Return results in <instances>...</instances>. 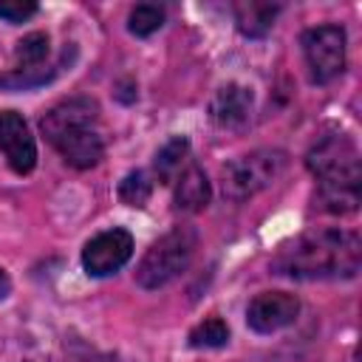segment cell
<instances>
[{"instance_id":"cell-1","label":"cell","mask_w":362,"mask_h":362,"mask_svg":"<svg viewBox=\"0 0 362 362\" xmlns=\"http://www.w3.org/2000/svg\"><path fill=\"white\" fill-rule=\"evenodd\" d=\"M362 263V243L356 232L339 226H314L280 246L272 260L277 274L294 280H337L354 277Z\"/></svg>"},{"instance_id":"cell-2","label":"cell","mask_w":362,"mask_h":362,"mask_svg":"<svg viewBox=\"0 0 362 362\" xmlns=\"http://www.w3.org/2000/svg\"><path fill=\"white\" fill-rule=\"evenodd\" d=\"M305 167L317 178V206L331 215H348L359 206L362 164L359 150L345 133L322 136L305 156Z\"/></svg>"},{"instance_id":"cell-3","label":"cell","mask_w":362,"mask_h":362,"mask_svg":"<svg viewBox=\"0 0 362 362\" xmlns=\"http://www.w3.org/2000/svg\"><path fill=\"white\" fill-rule=\"evenodd\" d=\"M40 130L48 144L76 170H90L105 156V139L99 130V105L90 96H71L57 102L42 119Z\"/></svg>"},{"instance_id":"cell-4","label":"cell","mask_w":362,"mask_h":362,"mask_svg":"<svg viewBox=\"0 0 362 362\" xmlns=\"http://www.w3.org/2000/svg\"><path fill=\"white\" fill-rule=\"evenodd\" d=\"M198 246V232L192 226H175L167 235H161L147 255L141 257L136 269V283L141 288H161L170 280H175L192 260Z\"/></svg>"},{"instance_id":"cell-5","label":"cell","mask_w":362,"mask_h":362,"mask_svg":"<svg viewBox=\"0 0 362 362\" xmlns=\"http://www.w3.org/2000/svg\"><path fill=\"white\" fill-rule=\"evenodd\" d=\"M286 167L283 150H255L223 167V195L232 201H246L266 189Z\"/></svg>"},{"instance_id":"cell-6","label":"cell","mask_w":362,"mask_h":362,"mask_svg":"<svg viewBox=\"0 0 362 362\" xmlns=\"http://www.w3.org/2000/svg\"><path fill=\"white\" fill-rule=\"evenodd\" d=\"M303 57L311 82L325 85L345 71V31L339 25H314L303 34Z\"/></svg>"},{"instance_id":"cell-7","label":"cell","mask_w":362,"mask_h":362,"mask_svg":"<svg viewBox=\"0 0 362 362\" xmlns=\"http://www.w3.org/2000/svg\"><path fill=\"white\" fill-rule=\"evenodd\" d=\"M133 255V238L127 229H105L93 235L82 249V266L90 277H107L119 272Z\"/></svg>"},{"instance_id":"cell-8","label":"cell","mask_w":362,"mask_h":362,"mask_svg":"<svg viewBox=\"0 0 362 362\" xmlns=\"http://www.w3.org/2000/svg\"><path fill=\"white\" fill-rule=\"evenodd\" d=\"M0 150L6 156V164L17 173L25 175L37 164V144L28 130V122L17 110H3L0 113Z\"/></svg>"},{"instance_id":"cell-9","label":"cell","mask_w":362,"mask_h":362,"mask_svg":"<svg viewBox=\"0 0 362 362\" xmlns=\"http://www.w3.org/2000/svg\"><path fill=\"white\" fill-rule=\"evenodd\" d=\"M300 314V300L288 291H263L246 308V322L257 334H274L291 325Z\"/></svg>"},{"instance_id":"cell-10","label":"cell","mask_w":362,"mask_h":362,"mask_svg":"<svg viewBox=\"0 0 362 362\" xmlns=\"http://www.w3.org/2000/svg\"><path fill=\"white\" fill-rule=\"evenodd\" d=\"M209 116L218 127H226V130H238L249 122L252 116V90L243 88V85H223L215 96H212V105H209Z\"/></svg>"},{"instance_id":"cell-11","label":"cell","mask_w":362,"mask_h":362,"mask_svg":"<svg viewBox=\"0 0 362 362\" xmlns=\"http://www.w3.org/2000/svg\"><path fill=\"white\" fill-rule=\"evenodd\" d=\"M212 198L206 173L198 164H187L175 175V206L184 212H201Z\"/></svg>"},{"instance_id":"cell-12","label":"cell","mask_w":362,"mask_h":362,"mask_svg":"<svg viewBox=\"0 0 362 362\" xmlns=\"http://www.w3.org/2000/svg\"><path fill=\"white\" fill-rule=\"evenodd\" d=\"M277 14H280L277 3H263V0L235 3V23L243 37H266L272 31Z\"/></svg>"},{"instance_id":"cell-13","label":"cell","mask_w":362,"mask_h":362,"mask_svg":"<svg viewBox=\"0 0 362 362\" xmlns=\"http://www.w3.org/2000/svg\"><path fill=\"white\" fill-rule=\"evenodd\" d=\"M187 156H189V141H187L184 136H173V139L156 153V161H153L156 178H158L161 184L175 181V175L184 170Z\"/></svg>"},{"instance_id":"cell-14","label":"cell","mask_w":362,"mask_h":362,"mask_svg":"<svg viewBox=\"0 0 362 362\" xmlns=\"http://www.w3.org/2000/svg\"><path fill=\"white\" fill-rule=\"evenodd\" d=\"M65 57H68V51H65L62 59L54 62V65H40V68H28V71H14V68H11V71L0 74V88H6V90H28V88L45 85V82H51V79L62 71Z\"/></svg>"},{"instance_id":"cell-15","label":"cell","mask_w":362,"mask_h":362,"mask_svg":"<svg viewBox=\"0 0 362 362\" xmlns=\"http://www.w3.org/2000/svg\"><path fill=\"white\" fill-rule=\"evenodd\" d=\"M48 57V34L42 31H31L25 34L17 45H14V71H28V68H40Z\"/></svg>"},{"instance_id":"cell-16","label":"cell","mask_w":362,"mask_h":362,"mask_svg":"<svg viewBox=\"0 0 362 362\" xmlns=\"http://www.w3.org/2000/svg\"><path fill=\"white\" fill-rule=\"evenodd\" d=\"M161 25H164V8H161V6H156V3H139V6L130 8V17H127L130 34H136V37H150V34H156Z\"/></svg>"},{"instance_id":"cell-17","label":"cell","mask_w":362,"mask_h":362,"mask_svg":"<svg viewBox=\"0 0 362 362\" xmlns=\"http://www.w3.org/2000/svg\"><path fill=\"white\" fill-rule=\"evenodd\" d=\"M229 342V325L221 317H209L189 331L192 348H223Z\"/></svg>"},{"instance_id":"cell-18","label":"cell","mask_w":362,"mask_h":362,"mask_svg":"<svg viewBox=\"0 0 362 362\" xmlns=\"http://www.w3.org/2000/svg\"><path fill=\"white\" fill-rule=\"evenodd\" d=\"M153 195V181L144 170H133L122 178L119 184V198L127 204V206H144Z\"/></svg>"},{"instance_id":"cell-19","label":"cell","mask_w":362,"mask_h":362,"mask_svg":"<svg viewBox=\"0 0 362 362\" xmlns=\"http://www.w3.org/2000/svg\"><path fill=\"white\" fill-rule=\"evenodd\" d=\"M37 14V3L34 0H0V17L6 23H23L28 17Z\"/></svg>"},{"instance_id":"cell-20","label":"cell","mask_w":362,"mask_h":362,"mask_svg":"<svg viewBox=\"0 0 362 362\" xmlns=\"http://www.w3.org/2000/svg\"><path fill=\"white\" fill-rule=\"evenodd\" d=\"M8 288H11V286H8V277H6V272L0 269V300L8 294Z\"/></svg>"}]
</instances>
